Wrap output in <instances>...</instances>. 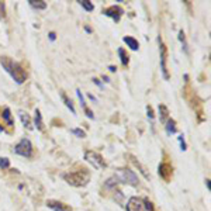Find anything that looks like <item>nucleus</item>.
Wrapping results in <instances>:
<instances>
[{"mask_svg": "<svg viewBox=\"0 0 211 211\" xmlns=\"http://www.w3.org/2000/svg\"><path fill=\"white\" fill-rule=\"evenodd\" d=\"M0 62L9 73L11 75V77L17 82V83H24L26 79H27V72L24 69V66L21 64H17V62H13V61L9 58V56H1L0 58Z\"/></svg>", "mask_w": 211, "mask_h": 211, "instance_id": "f257e3e1", "label": "nucleus"}, {"mask_svg": "<svg viewBox=\"0 0 211 211\" xmlns=\"http://www.w3.org/2000/svg\"><path fill=\"white\" fill-rule=\"evenodd\" d=\"M64 179L69 184L75 186V187H82V186H86L87 182L90 180V173L87 172L86 169H83V170L70 172V173L64 174Z\"/></svg>", "mask_w": 211, "mask_h": 211, "instance_id": "f03ea898", "label": "nucleus"}, {"mask_svg": "<svg viewBox=\"0 0 211 211\" xmlns=\"http://www.w3.org/2000/svg\"><path fill=\"white\" fill-rule=\"evenodd\" d=\"M127 211H153V206L146 199L131 197L127 203Z\"/></svg>", "mask_w": 211, "mask_h": 211, "instance_id": "7ed1b4c3", "label": "nucleus"}, {"mask_svg": "<svg viewBox=\"0 0 211 211\" xmlns=\"http://www.w3.org/2000/svg\"><path fill=\"white\" fill-rule=\"evenodd\" d=\"M115 177L118 179L120 183H128V184H132V186L138 184V176L130 169H118Z\"/></svg>", "mask_w": 211, "mask_h": 211, "instance_id": "20e7f679", "label": "nucleus"}, {"mask_svg": "<svg viewBox=\"0 0 211 211\" xmlns=\"http://www.w3.org/2000/svg\"><path fill=\"white\" fill-rule=\"evenodd\" d=\"M14 152L18 153V155H21V156H24V158L31 156V155H33V145H31L30 139L23 138V139L14 146Z\"/></svg>", "mask_w": 211, "mask_h": 211, "instance_id": "39448f33", "label": "nucleus"}, {"mask_svg": "<svg viewBox=\"0 0 211 211\" xmlns=\"http://www.w3.org/2000/svg\"><path fill=\"white\" fill-rule=\"evenodd\" d=\"M85 158H86V161L89 163H92L93 166L96 169H103L106 168V162H104V159L100 155H99L97 152H93V151H87L85 153Z\"/></svg>", "mask_w": 211, "mask_h": 211, "instance_id": "423d86ee", "label": "nucleus"}, {"mask_svg": "<svg viewBox=\"0 0 211 211\" xmlns=\"http://www.w3.org/2000/svg\"><path fill=\"white\" fill-rule=\"evenodd\" d=\"M159 52H161V69H162L163 77L168 80L169 79V72H168V66H166V59H168V49H166V45L161 41L159 38Z\"/></svg>", "mask_w": 211, "mask_h": 211, "instance_id": "0eeeda50", "label": "nucleus"}, {"mask_svg": "<svg viewBox=\"0 0 211 211\" xmlns=\"http://www.w3.org/2000/svg\"><path fill=\"white\" fill-rule=\"evenodd\" d=\"M159 176L165 180V182H169L172 176H173V168L169 162H162L159 165Z\"/></svg>", "mask_w": 211, "mask_h": 211, "instance_id": "6e6552de", "label": "nucleus"}, {"mask_svg": "<svg viewBox=\"0 0 211 211\" xmlns=\"http://www.w3.org/2000/svg\"><path fill=\"white\" fill-rule=\"evenodd\" d=\"M123 13H124V10H123L120 6H111V7H108V9L104 10V14L108 16V17H111L114 21H120V18H121V16H123Z\"/></svg>", "mask_w": 211, "mask_h": 211, "instance_id": "1a4fd4ad", "label": "nucleus"}, {"mask_svg": "<svg viewBox=\"0 0 211 211\" xmlns=\"http://www.w3.org/2000/svg\"><path fill=\"white\" fill-rule=\"evenodd\" d=\"M47 206L49 208H52L54 211H72V207L62 203V201H56V200H48L47 201Z\"/></svg>", "mask_w": 211, "mask_h": 211, "instance_id": "9d476101", "label": "nucleus"}, {"mask_svg": "<svg viewBox=\"0 0 211 211\" xmlns=\"http://www.w3.org/2000/svg\"><path fill=\"white\" fill-rule=\"evenodd\" d=\"M124 42L130 47L132 51H137V49L139 48V44H138V41H137L135 38L132 37H124Z\"/></svg>", "mask_w": 211, "mask_h": 211, "instance_id": "9b49d317", "label": "nucleus"}, {"mask_svg": "<svg viewBox=\"0 0 211 211\" xmlns=\"http://www.w3.org/2000/svg\"><path fill=\"white\" fill-rule=\"evenodd\" d=\"M1 117H3V121H6V124L9 125V127H13V125H14V121L11 118V114H10V110H9V108H4V110H3Z\"/></svg>", "mask_w": 211, "mask_h": 211, "instance_id": "f8f14e48", "label": "nucleus"}, {"mask_svg": "<svg viewBox=\"0 0 211 211\" xmlns=\"http://www.w3.org/2000/svg\"><path fill=\"white\" fill-rule=\"evenodd\" d=\"M159 111H161V121H162L163 124H166V121L169 120V110L166 106H163L161 104L159 106Z\"/></svg>", "mask_w": 211, "mask_h": 211, "instance_id": "ddd939ff", "label": "nucleus"}, {"mask_svg": "<svg viewBox=\"0 0 211 211\" xmlns=\"http://www.w3.org/2000/svg\"><path fill=\"white\" fill-rule=\"evenodd\" d=\"M35 125H37V128L39 131L44 130V123H42V117H41V113H39V110H35Z\"/></svg>", "mask_w": 211, "mask_h": 211, "instance_id": "4468645a", "label": "nucleus"}, {"mask_svg": "<svg viewBox=\"0 0 211 211\" xmlns=\"http://www.w3.org/2000/svg\"><path fill=\"white\" fill-rule=\"evenodd\" d=\"M118 55H120V59H121V64H123L124 66L128 65V62H130V56L125 54V51L123 48L118 49Z\"/></svg>", "mask_w": 211, "mask_h": 211, "instance_id": "2eb2a0df", "label": "nucleus"}, {"mask_svg": "<svg viewBox=\"0 0 211 211\" xmlns=\"http://www.w3.org/2000/svg\"><path fill=\"white\" fill-rule=\"evenodd\" d=\"M166 130H168L169 134H176V123H174L173 120L169 118L168 121H166Z\"/></svg>", "mask_w": 211, "mask_h": 211, "instance_id": "dca6fc26", "label": "nucleus"}, {"mask_svg": "<svg viewBox=\"0 0 211 211\" xmlns=\"http://www.w3.org/2000/svg\"><path fill=\"white\" fill-rule=\"evenodd\" d=\"M20 118H21V121H23V124H24V127H27L28 130H31V128H33V125H31V120H30V117H28L27 114L20 113Z\"/></svg>", "mask_w": 211, "mask_h": 211, "instance_id": "f3484780", "label": "nucleus"}, {"mask_svg": "<svg viewBox=\"0 0 211 211\" xmlns=\"http://www.w3.org/2000/svg\"><path fill=\"white\" fill-rule=\"evenodd\" d=\"M62 99H64L65 104L68 106V108H69L70 111H72V114H76V110H75V107H73V103H72V100H69V99H68V96H66L65 93H62Z\"/></svg>", "mask_w": 211, "mask_h": 211, "instance_id": "a211bd4d", "label": "nucleus"}, {"mask_svg": "<svg viewBox=\"0 0 211 211\" xmlns=\"http://www.w3.org/2000/svg\"><path fill=\"white\" fill-rule=\"evenodd\" d=\"M30 4L33 6L34 9H39V10H44L47 7V3L45 1H34V0H30Z\"/></svg>", "mask_w": 211, "mask_h": 211, "instance_id": "6ab92c4d", "label": "nucleus"}, {"mask_svg": "<svg viewBox=\"0 0 211 211\" xmlns=\"http://www.w3.org/2000/svg\"><path fill=\"white\" fill-rule=\"evenodd\" d=\"M80 6L85 9L86 11H93V9H94V6L90 3V1H86V0H82L80 1Z\"/></svg>", "mask_w": 211, "mask_h": 211, "instance_id": "aec40b11", "label": "nucleus"}, {"mask_svg": "<svg viewBox=\"0 0 211 211\" xmlns=\"http://www.w3.org/2000/svg\"><path fill=\"white\" fill-rule=\"evenodd\" d=\"M10 166V161L7 158H0V169H7Z\"/></svg>", "mask_w": 211, "mask_h": 211, "instance_id": "412c9836", "label": "nucleus"}, {"mask_svg": "<svg viewBox=\"0 0 211 211\" xmlns=\"http://www.w3.org/2000/svg\"><path fill=\"white\" fill-rule=\"evenodd\" d=\"M70 132H72V134H75V135H77L79 138H85V137H86V134H85V131L79 130V128H75V130H72Z\"/></svg>", "mask_w": 211, "mask_h": 211, "instance_id": "4be33fe9", "label": "nucleus"}, {"mask_svg": "<svg viewBox=\"0 0 211 211\" xmlns=\"http://www.w3.org/2000/svg\"><path fill=\"white\" fill-rule=\"evenodd\" d=\"M76 94H77V97H79V100H80V104H82V107L85 108V107H86V104H85V99H83V96H82L80 90H76Z\"/></svg>", "mask_w": 211, "mask_h": 211, "instance_id": "5701e85b", "label": "nucleus"}, {"mask_svg": "<svg viewBox=\"0 0 211 211\" xmlns=\"http://www.w3.org/2000/svg\"><path fill=\"white\" fill-rule=\"evenodd\" d=\"M146 111H148V117H149V118H153V110H152L151 106L146 107Z\"/></svg>", "mask_w": 211, "mask_h": 211, "instance_id": "b1692460", "label": "nucleus"}, {"mask_svg": "<svg viewBox=\"0 0 211 211\" xmlns=\"http://www.w3.org/2000/svg\"><path fill=\"white\" fill-rule=\"evenodd\" d=\"M3 16H4V4L0 1V18H1Z\"/></svg>", "mask_w": 211, "mask_h": 211, "instance_id": "393cba45", "label": "nucleus"}, {"mask_svg": "<svg viewBox=\"0 0 211 211\" xmlns=\"http://www.w3.org/2000/svg\"><path fill=\"white\" fill-rule=\"evenodd\" d=\"M85 111H86V114H87V117H89V118H94L93 113H92V111H90V110H89L87 107H85Z\"/></svg>", "mask_w": 211, "mask_h": 211, "instance_id": "a878e982", "label": "nucleus"}, {"mask_svg": "<svg viewBox=\"0 0 211 211\" xmlns=\"http://www.w3.org/2000/svg\"><path fill=\"white\" fill-rule=\"evenodd\" d=\"M179 141H180V145H182V149H186V144H184V139H183V137H179Z\"/></svg>", "mask_w": 211, "mask_h": 211, "instance_id": "bb28decb", "label": "nucleus"}, {"mask_svg": "<svg viewBox=\"0 0 211 211\" xmlns=\"http://www.w3.org/2000/svg\"><path fill=\"white\" fill-rule=\"evenodd\" d=\"M55 38H56V34H55V33H51V34H49V39H51V41H54Z\"/></svg>", "mask_w": 211, "mask_h": 211, "instance_id": "cd10ccee", "label": "nucleus"}, {"mask_svg": "<svg viewBox=\"0 0 211 211\" xmlns=\"http://www.w3.org/2000/svg\"><path fill=\"white\" fill-rule=\"evenodd\" d=\"M108 69L111 70V72H115V70H117V68H115V66H110V68H108Z\"/></svg>", "mask_w": 211, "mask_h": 211, "instance_id": "c85d7f7f", "label": "nucleus"}, {"mask_svg": "<svg viewBox=\"0 0 211 211\" xmlns=\"http://www.w3.org/2000/svg\"><path fill=\"white\" fill-rule=\"evenodd\" d=\"M89 99H90V100H93V101H96V97H94L93 94H89Z\"/></svg>", "mask_w": 211, "mask_h": 211, "instance_id": "c756f323", "label": "nucleus"}, {"mask_svg": "<svg viewBox=\"0 0 211 211\" xmlns=\"http://www.w3.org/2000/svg\"><path fill=\"white\" fill-rule=\"evenodd\" d=\"M103 80H104V82H110V79H108L107 76H103Z\"/></svg>", "mask_w": 211, "mask_h": 211, "instance_id": "7c9ffc66", "label": "nucleus"}]
</instances>
